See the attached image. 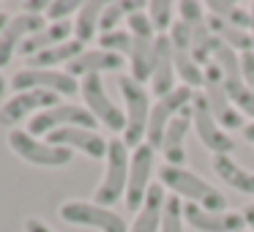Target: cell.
<instances>
[{
    "label": "cell",
    "mask_w": 254,
    "mask_h": 232,
    "mask_svg": "<svg viewBox=\"0 0 254 232\" xmlns=\"http://www.w3.org/2000/svg\"><path fill=\"white\" fill-rule=\"evenodd\" d=\"M66 126L96 131V128H99V120L79 104H55V107H50V110L33 115L28 131L33 134V137H47V134L58 131V128H66Z\"/></svg>",
    "instance_id": "obj_9"
},
{
    "label": "cell",
    "mask_w": 254,
    "mask_h": 232,
    "mask_svg": "<svg viewBox=\"0 0 254 232\" xmlns=\"http://www.w3.org/2000/svg\"><path fill=\"white\" fill-rule=\"evenodd\" d=\"M8 148L25 159L33 167H47V170H58V167H68L74 159V153L68 148H58V145H50L47 139L33 137L30 131H22V128H14L8 131Z\"/></svg>",
    "instance_id": "obj_5"
},
{
    "label": "cell",
    "mask_w": 254,
    "mask_h": 232,
    "mask_svg": "<svg viewBox=\"0 0 254 232\" xmlns=\"http://www.w3.org/2000/svg\"><path fill=\"white\" fill-rule=\"evenodd\" d=\"M107 172L101 177L99 188H96V197L93 202L104 205V208H112L118 199H123L126 194V186H128V167H131V153H128L123 137H115L110 139L107 145Z\"/></svg>",
    "instance_id": "obj_3"
},
{
    "label": "cell",
    "mask_w": 254,
    "mask_h": 232,
    "mask_svg": "<svg viewBox=\"0 0 254 232\" xmlns=\"http://www.w3.org/2000/svg\"><path fill=\"white\" fill-rule=\"evenodd\" d=\"M145 3H137V0H118V3H107L104 6V14H101V22H99V30L101 33H110V30H118L123 17H131L137 11H145Z\"/></svg>",
    "instance_id": "obj_30"
},
{
    "label": "cell",
    "mask_w": 254,
    "mask_h": 232,
    "mask_svg": "<svg viewBox=\"0 0 254 232\" xmlns=\"http://www.w3.org/2000/svg\"><path fill=\"white\" fill-rule=\"evenodd\" d=\"M178 17H181V22L186 25V30H189L194 60H197L199 66H208V63L213 60L210 55H213V50H216V36L210 33L205 6L197 3V0H183V3H178Z\"/></svg>",
    "instance_id": "obj_7"
},
{
    "label": "cell",
    "mask_w": 254,
    "mask_h": 232,
    "mask_svg": "<svg viewBox=\"0 0 254 232\" xmlns=\"http://www.w3.org/2000/svg\"><path fill=\"white\" fill-rule=\"evenodd\" d=\"M183 219L197 232H241V230H246L243 213H232V210L213 213V210H205L191 202H183Z\"/></svg>",
    "instance_id": "obj_19"
},
{
    "label": "cell",
    "mask_w": 254,
    "mask_h": 232,
    "mask_svg": "<svg viewBox=\"0 0 254 232\" xmlns=\"http://www.w3.org/2000/svg\"><path fill=\"white\" fill-rule=\"evenodd\" d=\"M104 6H107V3H99V0H88V3L79 6L77 22H74V39L82 41V44H85V41H90V39H96L101 14H104Z\"/></svg>",
    "instance_id": "obj_28"
},
{
    "label": "cell",
    "mask_w": 254,
    "mask_h": 232,
    "mask_svg": "<svg viewBox=\"0 0 254 232\" xmlns=\"http://www.w3.org/2000/svg\"><path fill=\"white\" fill-rule=\"evenodd\" d=\"M205 11H208L210 17H219L221 22H227V25H232V28L246 30V33H249L252 17H249V11H246V8H241L238 3H230V0H210L208 6H205Z\"/></svg>",
    "instance_id": "obj_29"
},
{
    "label": "cell",
    "mask_w": 254,
    "mask_h": 232,
    "mask_svg": "<svg viewBox=\"0 0 254 232\" xmlns=\"http://www.w3.org/2000/svg\"><path fill=\"white\" fill-rule=\"evenodd\" d=\"M118 90L123 96V112H126L123 142H126V148H139L145 142V134H148L150 107H153L150 93L134 77H118Z\"/></svg>",
    "instance_id": "obj_2"
},
{
    "label": "cell",
    "mask_w": 254,
    "mask_h": 232,
    "mask_svg": "<svg viewBox=\"0 0 254 232\" xmlns=\"http://www.w3.org/2000/svg\"><path fill=\"white\" fill-rule=\"evenodd\" d=\"M14 93L22 90H47L55 96H74L79 90V79L66 71H47V68H22L11 77Z\"/></svg>",
    "instance_id": "obj_13"
},
{
    "label": "cell",
    "mask_w": 254,
    "mask_h": 232,
    "mask_svg": "<svg viewBox=\"0 0 254 232\" xmlns=\"http://www.w3.org/2000/svg\"><path fill=\"white\" fill-rule=\"evenodd\" d=\"M79 6L82 3H77V0H55V3H50L44 17H50L52 22H68L71 14H79Z\"/></svg>",
    "instance_id": "obj_35"
},
{
    "label": "cell",
    "mask_w": 254,
    "mask_h": 232,
    "mask_svg": "<svg viewBox=\"0 0 254 232\" xmlns=\"http://www.w3.org/2000/svg\"><path fill=\"white\" fill-rule=\"evenodd\" d=\"M164 202H167V191L161 183H153L145 194L142 208L137 210V219L128 227V232H159L161 230V216H164Z\"/></svg>",
    "instance_id": "obj_23"
},
{
    "label": "cell",
    "mask_w": 254,
    "mask_h": 232,
    "mask_svg": "<svg viewBox=\"0 0 254 232\" xmlns=\"http://www.w3.org/2000/svg\"><path fill=\"white\" fill-rule=\"evenodd\" d=\"M241 71H243L246 85L254 90V52H243L241 55Z\"/></svg>",
    "instance_id": "obj_36"
},
{
    "label": "cell",
    "mask_w": 254,
    "mask_h": 232,
    "mask_svg": "<svg viewBox=\"0 0 254 232\" xmlns=\"http://www.w3.org/2000/svg\"><path fill=\"white\" fill-rule=\"evenodd\" d=\"M126 22H128V33H131L134 39H156L153 22H150V17H148L145 11L131 14V17H128Z\"/></svg>",
    "instance_id": "obj_34"
},
{
    "label": "cell",
    "mask_w": 254,
    "mask_h": 232,
    "mask_svg": "<svg viewBox=\"0 0 254 232\" xmlns=\"http://www.w3.org/2000/svg\"><path fill=\"white\" fill-rule=\"evenodd\" d=\"M191 126L197 131L199 142L210 150L213 156H232L235 150V139L216 123V117L210 115V107L202 96H194L191 101Z\"/></svg>",
    "instance_id": "obj_11"
},
{
    "label": "cell",
    "mask_w": 254,
    "mask_h": 232,
    "mask_svg": "<svg viewBox=\"0 0 254 232\" xmlns=\"http://www.w3.org/2000/svg\"><path fill=\"white\" fill-rule=\"evenodd\" d=\"M8 19H11V17H8L6 11H0V33H3V28L8 25Z\"/></svg>",
    "instance_id": "obj_42"
},
{
    "label": "cell",
    "mask_w": 254,
    "mask_h": 232,
    "mask_svg": "<svg viewBox=\"0 0 254 232\" xmlns=\"http://www.w3.org/2000/svg\"><path fill=\"white\" fill-rule=\"evenodd\" d=\"M47 142L58 145V148H68L71 153L79 150V153L90 156V159H107V145H110L99 131L77 128V126H66V128H58V131L47 134Z\"/></svg>",
    "instance_id": "obj_18"
},
{
    "label": "cell",
    "mask_w": 254,
    "mask_h": 232,
    "mask_svg": "<svg viewBox=\"0 0 254 232\" xmlns=\"http://www.w3.org/2000/svg\"><path fill=\"white\" fill-rule=\"evenodd\" d=\"M25 232H55L50 224H44L41 219H25V227H22Z\"/></svg>",
    "instance_id": "obj_37"
},
{
    "label": "cell",
    "mask_w": 254,
    "mask_h": 232,
    "mask_svg": "<svg viewBox=\"0 0 254 232\" xmlns=\"http://www.w3.org/2000/svg\"><path fill=\"white\" fill-rule=\"evenodd\" d=\"M249 17H252V25H249V36H252V41H254V3L249 6Z\"/></svg>",
    "instance_id": "obj_41"
},
{
    "label": "cell",
    "mask_w": 254,
    "mask_h": 232,
    "mask_svg": "<svg viewBox=\"0 0 254 232\" xmlns=\"http://www.w3.org/2000/svg\"><path fill=\"white\" fill-rule=\"evenodd\" d=\"M74 25L71 22H52V25H47V28H41L39 33H33L28 41L22 44V50H19V58H33V55H39V52H47V50H52V47H61V44H66V41H71L74 39Z\"/></svg>",
    "instance_id": "obj_24"
},
{
    "label": "cell",
    "mask_w": 254,
    "mask_h": 232,
    "mask_svg": "<svg viewBox=\"0 0 254 232\" xmlns=\"http://www.w3.org/2000/svg\"><path fill=\"white\" fill-rule=\"evenodd\" d=\"M159 183L164 188H170L178 199H186L191 205H199L205 210H213V213H224L227 210V197L213 188L208 180L197 175V172L186 170V167H172V164H164L159 167Z\"/></svg>",
    "instance_id": "obj_1"
},
{
    "label": "cell",
    "mask_w": 254,
    "mask_h": 232,
    "mask_svg": "<svg viewBox=\"0 0 254 232\" xmlns=\"http://www.w3.org/2000/svg\"><path fill=\"white\" fill-rule=\"evenodd\" d=\"M202 99L208 101L210 107V115L216 117V123H219L221 128H230V131H235V128H243V115L232 107L230 96H227L224 90V82H221V71L219 66H216L213 60L205 66V82H202Z\"/></svg>",
    "instance_id": "obj_10"
},
{
    "label": "cell",
    "mask_w": 254,
    "mask_h": 232,
    "mask_svg": "<svg viewBox=\"0 0 254 232\" xmlns=\"http://www.w3.org/2000/svg\"><path fill=\"white\" fill-rule=\"evenodd\" d=\"M156 39H159V36H156ZM156 39H134L128 63H131V77L137 79L139 85H145L150 77H153V68H156Z\"/></svg>",
    "instance_id": "obj_27"
},
{
    "label": "cell",
    "mask_w": 254,
    "mask_h": 232,
    "mask_svg": "<svg viewBox=\"0 0 254 232\" xmlns=\"http://www.w3.org/2000/svg\"><path fill=\"white\" fill-rule=\"evenodd\" d=\"M82 41H77V39H71V41H66V44H61V47H52V50H47V52H39V55H33V58H28V68H47V71H58V66L61 63H71L74 58H79L82 55Z\"/></svg>",
    "instance_id": "obj_26"
},
{
    "label": "cell",
    "mask_w": 254,
    "mask_h": 232,
    "mask_svg": "<svg viewBox=\"0 0 254 232\" xmlns=\"http://www.w3.org/2000/svg\"><path fill=\"white\" fill-rule=\"evenodd\" d=\"M186 219H183V199L170 194L164 202V216H161V230L159 232H186L183 230Z\"/></svg>",
    "instance_id": "obj_33"
},
{
    "label": "cell",
    "mask_w": 254,
    "mask_h": 232,
    "mask_svg": "<svg viewBox=\"0 0 254 232\" xmlns=\"http://www.w3.org/2000/svg\"><path fill=\"white\" fill-rule=\"evenodd\" d=\"M61 219L66 224L74 227H93L101 232H128V224L123 221V216L112 208H104L99 202H85V199H66L61 205Z\"/></svg>",
    "instance_id": "obj_6"
},
{
    "label": "cell",
    "mask_w": 254,
    "mask_h": 232,
    "mask_svg": "<svg viewBox=\"0 0 254 232\" xmlns=\"http://www.w3.org/2000/svg\"><path fill=\"white\" fill-rule=\"evenodd\" d=\"M123 66V58L107 50H85L79 58H74L66 66V74H71L74 79L85 77H101L104 71H118Z\"/></svg>",
    "instance_id": "obj_21"
},
{
    "label": "cell",
    "mask_w": 254,
    "mask_h": 232,
    "mask_svg": "<svg viewBox=\"0 0 254 232\" xmlns=\"http://www.w3.org/2000/svg\"><path fill=\"white\" fill-rule=\"evenodd\" d=\"M243 139H246V142H254V123H246V126H243Z\"/></svg>",
    "instance_id": "obj_39"
},
{
    "label": "cell",
    "mask_w": 254,
    "mask_h": 232,
    "mask_svg": "<svg viewBox=\"0 0 254 232\" xmlns=\"http://www.w3.org/2000/svg\"><path fill=\"white\" fill-rule=\"evenodd\" d=\"M191 101H194V90L186 88V85H181V88H175L172 93L161 96V99L150 107V120H148V134H145V142H148L150 148H159L161 137H164L167 126H170V120L181 110H186Z\"/></svg>",
    "instance_id": "obj_12"
},
{
    "label": "cell",
    "mask_w": 254,
    "mask_h": 232,
    "mask_svg": "<svg viewBox=\"0 0 254 232\" xmlns=\"http://www.w3.org/2000/svg\"><path fill=\"white\" fill-rule=\"evenodd\" d=\"M8 85H11V82H8V79H6V77H3V71H0V99H3V96H6V90H8Z\"/></svg>",
    "instance_id": "obj_40"
},
{
    "label": "cell",
    "mask_w": 254,
    "mask_h": 232,
    "mask_svg": "<svg viewBox=\"0 0 254 232\" xmlns=\"http://www.w3.org/2000/svg\"><path fill=\"white\" fill-rule=\"evenodd\" d=\"M79 93L85 99V110L99 120V126H107L110 131L121 134L126 131V112L107 96L101 77H85L79 79Z\"/></svg>",
    "instance_id": "obj_8"
},
{
    "label": "cell",
    "mask_w": 254,
    "mask_h": 232,
    "mask_svg": "<svg viewBox=\"0 0 254 232\" xmlns=\"http://www.w3.org/2000/svg\"><path fill=\"white\" fill-rule=\"evenodd\" d=\"M41 28H47L44 17H36V14L22 11V14H14V17L8 19V25L3 28V33H0V71L14 60V55H19L22 44L33 33H39Z\"/></svg>",
    "instance_id": "obj_17"
},
{
    "label": "cell",
    "mask_w": 254,
    "mask_h": 232,
    "mask_svg": "<svg viewBox=\"0 0 254 232\" xmlns=\"http://www.w3.org/2000/svg\"><path fill=\"white\" fill-rule=\"evenodd\" d=\"M58 104L55 93H47V90H22V93H14L8 101H3L0 107V126L6 128H17V123H22L28 115H39V112L50 110Z\"/></svg>",
    "instance_id": "obj_16"
},
{
    "label": "cell",
    "mask_w": 254,
    "mask_h": 232,
    "mask_svg": "<svg viewBox=\"0 0 254 232\" xmlns=\"http://www.w3.org/2000/svg\"><path fill=\"white\" fill-rule=\"evenodd\" d=\"M145 11H148L150 22H153L156 33H164L167 36V30H172V25H175L178 6H175V3H170V0H150Z\"/></svg>",
    "instance_id": "obj_31"
},
{
    "label": "cell",
    "mask_w": 254,
    "mask_h": 232,
    "mask_svg": "<svg viewBox=\"0 0 254 232\" xmlns=\"http://www.w3.org/2000/svg\"><path fill=\"white\" fill-rule=\"evenodd\" d=\"M131 47H134V36L128 30H110V33H101L99 36V50H107V52H115V55H131Z\"/></svg>",
    "instance_id": "obj_32"
},
{
    "label": "cell",
    "mask_w": 254,
    "mask_h": 232,
    "mask_svg": "<svg viewBox=\"0 0 254 232\" xmlns=\"http://www.w3.org/2000/svg\"><path fill=\"white\" fill-rule=\"evenodd\" d=\"M213 63L219 66L221 71V82H224V90L230 96L232 107H235L241 115L254 117V90L246 85L241 71V55L230 47H224L221 41H216V50H213Z\"/></svg>",
    "instance_id": "obj_4"
},
{
    "label": "cell",
    "mask_w": 254,
    "mask_h": 232,
    "mask_svg": "<svg viewBox=\"0 0 254 232\" xmlns=\"http://www.w3.org/2000/svg\"><path fill=\"white\" fill-rule=\"evenodd\" d=\"M241 232H249V230H241Z\"/></svg>",
    "instance_id": "obj_43"
},
{
    "label": "cell",
    "mask_w": 254,
    "mask_h": 232,
    "mask_svg": "<svg viewBox=\"0 0 254 232\" xmlns=\"http://www.w3.org/2000/svg\"><path fill=\"white\" fill-rule=\"evenodd\" d=\"M153 167H156V148H150L148 142H142L139 148H134L131 153V167H128V186H126V208L139 210L145 202V194L153 186Z\"/></svg>",
    "instance_id": "obj_14"
},
{
    "label": "cell",
    "mask_w": 254,
    "mask_h": 232,
    "mask_svg": "<svg viewBox=\"0 0 254 232\" xmlns=\"http://www.w3.org/2000/svg\"><path fill=\"white\" fill-rule=\"evenodd\" d=\"M170 47H172V60H175V74L183 79L186 88H202L205 82V68L194 60V52H191V39H189V30L186 25L178 19L170 30Z\"/></svg>",
    "instance_id": "obj_15"
},
{
    "label": "cell",
    "mask_w": 254,
    "mask_h": 232,
    "mask_svg": "<svg viewBox=\"0 0 254 232\" xmlns=\"http://www.w3.org/2000/svg\"><path fill=\"white\" fill-rule=\"evenodd\" d=\"M189 126H191V104L172 117L170 126H167V131H164V137H161L159 150L164 153L167 164L186 167V148H183V139H186V134H189Z\"/></svg>",
    "instance_id": "obj_20"
},
{
    "label": "cell",
    "mask_w": 254,
    "mask_h": 232,
    "mask_svg": "<svg viewBox=\"0 0 254 232\" xmlns=\"http://www.w3.org/2000/svg\"><path fill=\"white\" fill-rule=\"evenodd\" d=\"M175 60H172V47H170V36H159L156 39V68L150 77V93L156 99L172 93L175 90Z\"/></svg>",
    "instance_id": "obj_22"
},
{
    "label": "cell",
    "mask_w": 254,
    "mask_h": 232,
    "mask_svg": "<svg viewBox=\"0 0 254 232\" xmlns=\"http://www.w3.org/2000/svg\"><path fill=\"white\" fill-rule=\"evenodd\" d=\"M243 221H246V230L254 232V205H246V208H243Z\"/></svg>",
    "instance_id": "obj_38"
},
{
    "label": "cell",
    "mask_w": 254,
    "mask_h": 232,
    "mask_svg": "<svg viewBox=\"0 0 254 232\" xmlns=\"http://www.w3.org/2000/svg\"><path fill=\"white\" fill-rule=\"evenodd\" d=\"M210 167H213V172L219 175V180L224 186L235 188L246 197H254V172L246 170L243 164H238V161H232V156H213Z\"/></svg>",
    "instance_id": "obj_25"
}]
</instances>
